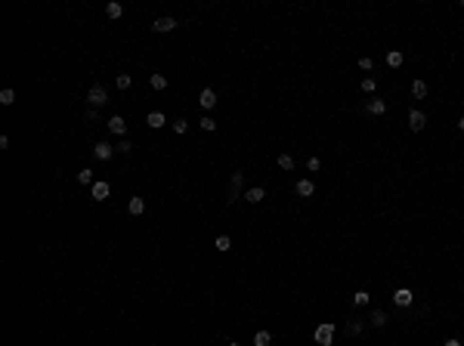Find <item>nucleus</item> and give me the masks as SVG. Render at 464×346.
Masks as SVG:
<instances>
[{
  "instance_id": "8",
  "label": "nucleus",
  "mask_w": 464,
  "mask_h": 346,
  "mask_svg": "<svg viewBox=\"0 0 464 346\" xmlns=\"http://www.w3.org/2000/svg\"><path fill=\"white\" fill-rule=\"evenodd\" d=\"M198 102H201L205 112H210V108H217V93L210 87H205V90H201V96H198Z\"/></svg>"
},
{
  "instance_id": "1",
  "label": "nucleus",
  "mask_w": 464,
  "mask_h": 346,
  "mask_svg": "<svg viewBox=\"0 0 464 346\" xmlns=\"http://www.w3.org/2000/svg\"><path fill=\"white\" fill-rule=\"evenodd\" d=\"M313 340H316L319 346H331V340H334V325H331V322H322V325L316 328Z\"/></svg>"
},
{
  "instance_id": "23",
  "label": "nucleus",
  "mask_w": 464,
  "mask_h": 346,
  "mask_svg": "<svg viewBox=\"0 0 464 346\" xmlns=\"http://www.w3.org/2000/svg\"><path fill=\"white\" fill-rule=\"evenodd\" d=\"M78 182H81V185H93V182H96V180H93V170H90V167L78 170Z\"/></svg>"
},
{
  "instance_id": "29",
  "label": "nucleus",
  "mask_w": 464,
  "mask_h": 346,
  "mask_svg": "<svg viewBox=\"0 0 464 346\" xmlns=\"http://www.w3.org/2000/svg\"><path fill=\"white\" fill-rule=\"evenodd\" d=\"M241 182H244V173H241V170H235V173L229 176V189H241Z\"/></svg>"
},
{
  "instance_id": "19",
  "label": "nucleus",
  "mask_w": 464,
  "mask_h": 346,
  "mask_svg": "<svg viewBox=\"0 0 464 346\" xmlns=\"http://www.w3.org/2000/svg\"><path fill=\"white\" fill-rule=\"evenodd\" d=\"M105 16H108V19H121V16H124V6H121V3H115V0H112V3L105 6Z\"/></svg>"
},
{
  "instance_id": "22",
  "label": "nucleus",
  "mask_w": 464,
  "mask_h": 346,
  "mask_svg": "<svg viewBox=\"0 0 464 346\" xmlns=\"http://www.w3.org/2000/svg\"><path fill=\"white\" fill-rule=\"evenodd\" d=\"M149 83H152V90H158V93L167 90V78H164V74H152V81H149Z\"/></svg>"
},
{
  "instance_id": "20",
  "label": "nucleus",
  "mask_w": 464,
  "mask_h": 346,
  "mask_svg": "<svg viewBox=\"0 0 464 346\" xmlns=\"http://www.w3.org/2000/svg\"><path fill=\"white\" fill-rule=\"evenodd\" d=\"M412 96H415V99H424V96H427V83H424V81H412Z\"/></svg>"
},
{
  "instance_id": "12",
  "label": "nucleus",
  "mask_w": 464,
  "mask_h": 346,
  "mask_svg": "<svg viewBox=\"0 0 464 346\" xmlns=\"http://www.w3.org/2000/svg\"><path fill=\"white\" fill-rule=\"evenodd\" d=\"M402 62H406V53H402V49H390V53H387V68H402Z\"/></svg>"
},
{
  "instance_id": "25",
  "label": "nucleus",
  "mask_w": 464,
  "mask_h": 346,
  "mask_svg": "<svg viewBox=\"0 0 464 346\" xmlns=\"http://www.w3.org/2000/svg\"><path fill=\"white\" fill-rule=\"evenodd\" d=\"M13 102H16V90H10V87L0 90V105H13Z\"/></svg>"
},
{
  "instance_id": "35",
  "label": "nucleus",
  "mask_w": 464,
  "mask_h": 346,
  "mask_svg": "<svg viewBox=\"0 0 464 346\" xmlns=\"http://www.w3.org/2000/svg\"><path fill=\"white\" fill-rule=\"evenodd\" d=\"M443 346H464V343H461V340H455V337H452V340H446Z\"/></svg>"
},
{
  "instance_id": "11",
  "label": "nucleus",
  "mask_w": 464,
  "mask_h": 346,
  "mask_svg": "<svg viewBox=\"0 0 464 346\" xmlns=\"http://www.w3.org/2000/svg\"><path fill=\"white\" fill-rule=\"evenodd\" d=\"M108 192H112V185H108V182H103V180L93 182V201H105Z\"/></svg>"
},
{
  "instance_id": "3",
  "label": "nucleus",
  "mask_w": 464,
  "mask_h": 346,
  "mask_svg": "<svg viewBox=\"0 0 464 346\" xmlns=\"http://www.w3.org/2000/svg\"><path fill=\"white\" fill-rule=\"evenodd\" d=\"M173 28H176V19H173V16H161V19L152 22V31H158V34H167V31H173Z\"/></svg>"
},
{
  "instance_id": "27",
  "label": "nucleus",
  "mask_w": 464,
  "mask_h": 346,
  "mask_svg": "<svg viewBox=\"0 0 464 346\" xmlns=\"http://www.w3.org/2000/svg\"><path fill=\"white\" fill-rule=\"evenodd\" d=\"M368 300H371V294H368V291H356V294H353V306H365Z\"/></svg>"
},
{
  "instance_id": "36",
  "label": "nucleus",
  "mask_w": 464,
  "mask_h": 346,
  "mask_svg": "<svg viewBox=\"0 0 464 346\" xmlns=\"http://www.w3.org/2000/svg\"><path fill=\"white\" fill-rule=\"evenodd\" d=\"M458 130H461V133H464V117H458Z\"/></svg>"
},
{
  "instance_id": "24",
  "label": "nucleus",
  "mask_w": 464,
  "mask_h": 346,
  "mask_svg": "<svg viewBox=\"0 0 464 346\" xmlns=\"http://www.w3.org/2000/svg\"><path fill=\"white\" fill-rule=\"evenodd\" d=\"M269 343H273V334L269 331H257L254 334V346H269Z\"/></svg>"
},
{
  "instance_id": "28",
  "label": "nucleus",
  "mask_w": 464,
  "mask_h": 346,
  "mask_svg": "<svg viewBox=\"0 0 464 346\" xmlns=\"http://www.w3.org/2000/svg\"><path fill=\"white\" fill-rule=\"evenodd\" d=\"M198 124H201V130H205V133H214V130H217V121H214V117H210V115H205V117H201Z\"/></svg>"
},
{
  "instance_id": "30",
  "label": "nucleus",
  "mask_w": 464,
  "mask_h": 346,
  "mask_svg": "<svg viewBox=\"0 0 464 346\" xmlns=\"http://www.w3.org/2000/svg\"><path fill=\"white\" fill-rule=\"evenodd\" d=\"M278 167H282V170H294V158L291 155H278Z\"/></svg>"
},
{
  "instance_id": "7",
  "label": "nucleus",
  "mask_w": 464,
  "mask_h": 346,
  "mask_svg": "<svg viewBox=\"0 0 464 346\" xmlns=\"http://www.w3.org/2000/svg\"><path fill=\"white\" fill-rule=\"evenodd\" d=\"M294 192H297L300 198H313V195H316V182H313V180H297Z\"/></svg>"
},
{
  "instance_id": "26",
  "label": "nucleus",
  "mask_w": 464,
  "mask_h": 346,
  "mask_svg": "<svg viewBox=\"0 0 464 346\" xmlns=\"http://www.w3.org/2000/svg\"><path fill=\"white\" fill-rule=\"evenodd\" d=\"M115 83H118V90H130L133 78H130V74H115Z\"/></svg>"
},
{
  "instance_id": "4",
  "label": "nucleus",
  "mask_w": 464,
  "mask_h": 346,
  "mask_svg": "<svg viewBox=\"0 0 464 346\" xmlns=\"http://www.w3.org/2000/svg\"><path fill=\"white\" fill-rule=\"evenodd\" d=\"M393 303H396V306H399V309H409L412 303H415V294H412L409 288H399V291L393 294Z\"/></svg>"
},
{
  "instance_id": "21",
  "label": "nucleus",
  "mask_w": 464,
  "mask_h": 346,
  "mask_svg": "<svg viewBox=\"0 0 464 346\" xmlns=\"http://www.w3.org/2000/svg\"><path fill=\"white\" fill-rule=\"evenodd\" d=\"M359 90L365 93V96H371V93L378 90V81H375V78H362V83H359Z\"/></svg>"
},
{
  "instance_id": "31",
  "label": "nucleus",
  "mask_w": 464,
  "mask_h": 346,
  "mask_svg": "<svg viewBox=\"0 0 464 346\" xmlns=\"http://www.w3.org/2000/svg\"><path fill=\"white\" fill-rule=\"evenodd\" d=\"M307 170H309V173H319V170H322V161H319V158L313 155V158L307 161Z\"/></svg>"
},
{
  "instance_id": "13",
  "label": "nucleus",
  "mask_w": 464,
  "mask_h": 346,
  "mask_svg": "<svg viewBox=\"0 0 464 346\" xmlns=\"http://www.w3.org/2000/svg\"><path fill=\"white\" fill-rule=\"evenodd\" d=\"M365 112L375 115V117H381V115L387 112V102H384V99H368V102H365Z\"/></svg>"
},
{
  "instance_id": "9",
  "label": "nucleus",
  "mask_w": 464,
  "mask_h": 346,
  "mask_svg": "<svg viewBox=\"0 0 464 346\" xmlns=\"http://www.w3.org/2000/svg\"><path fill=\"white\" fill-rule=\"evenodd\" d=\"M93 155L99 158V161H112V155H115V148L108 146V142H96L93 146Z\"/></svg>"
},
{
  "instance_id": "33",
  "label": "nucleus",
  "mask_w": 464,
  "mask_h": 346,
  "mask_svg": "<svg viewBox=\"0 0 464 346\" xmlns=\"http://www.w3.org/2000/svg\"><path fill=\"white\" fill-rule=\"evenodd\" d=\"M118 151H121V155H130V151H133V142H130V139H121V142H118Z\"/></svg>"
},
{
  "instance_id": "15",
  "label": "nucleus",
  "mask_w": 464,
  "mask_h": 346,
  "mask_svg": "<svg viewBox=\"0 0 464 346\" xmlns=\"http://www.w3.org/2000/svg\"><path fill=\"white\" fill-rule=\"evenodd\" d=\"M127 210L133 216H142V210H146V198H130L127 201Z\"/></svg>"
},
{
  "instance_id": "5",
  "label": "nucleus",
  "mask_w": 464,
  "mask_h": 346,
  "mask_svg": "<svg viewBox=\"0 0 464 346\" xmlns=\"http://www.w3.org/2000/svg\"><path fill=\"white\" fill-rule=\"evenodd\" d=\"M108 133H112V136H124V133H127V121H124L121 115H112L108 117Z\"/></svg>"
},
{
  "instance_id": "6",
  "label": "nucleus",
  "mask_w": 464,
  "mask_h": 346,
  "mask_svg": "<svg viewBox=\"0 0 464 346\" xmlns=\"http://www.w3.org/2000/svg\"><path fill=\"white\" fill-rule=\"evenodd\" d=\"M409 127L415 130V133H418V130H424V127H427V115H424V112H418V108H412V112H409Z\"/></svg>"
},
{
  "instance_id": "34",
  "label": "nucleus",
  "mask_w": 464,
  "mask_h": 346,
  "mask_svg": "<svg viewBox=\"0 0 464 346\" xmlns=\"http://www.w3.org/2000/svg\"><path fill=\"white\" fill-rule=\"evenodd\" d=\"M189 130V121L186 117H180V121H173V133H186Z\"/></svg>"
},
{
  "instance_id": "2",
  "label": "nucleus",
  "mask_w": 464,
  "mask_h": 346,
  "mask_svg": "<svg viewBox=\"0 0 464 346\" xmlns=\"http://www.w3.org/2000/svg\"><path fill=\"white\" fill-rule=\"evenodd\" d=\"M87 102H90L93 108H99V105H105V102H108L105 90L99 87V83H93V87H90V93H87Z\"/></svg>"
},
{
  "instance_id": "17",
  "label": "nucleus",
  "mask_w": 464,
  "mask_h": 346,
  "mask_svg": "<svg viewBox=\"0 0 464 346\" xmlns=\"http://www.w3.org/2000/svg\"><path fill=\"white\" fill-rule=\"evenodd\" d=\"M362 331H365V322H359V318H350L347 322V334L350 337H359Z\"/></svg>"
},
{
  "instance_id": "37",
  "label": "nucleus",
  "mask_w": 464,
  "mask_h": 346,
  "mask_svg": "<svg viewBox=\"0 0 464 346\" xmlns=\"http://www.w3.org/2000/svg\"><path fill=\"white\" fill-rule=\"evenodd\" d=\"M229 346H241V343H229Z\"/></svg>"
},
{
  "instance_id": "16",
  "label": "nucleus",
  "mask_w": 464,
  "mask_h": 346,
  "mask_svg": "<svg viewBox=\"0 0 464 346\" xmlns=\"http://www.w3.org/2000/svg\"><path fill=\"white\" fill-rule=\"evenodd\" d=\"M368 322H371V328H384L387 322H390V318H387V312H384V309H375V312H371V318H368Z\"/></svg>"
},
{
  "instance_id": "14",
  "label": "nucleus",
  "mask_w": 464,
  "mask_h": 346,
  "mask_svg": "<svg viewBox=\"0 0 464 346\" xmlns=\"http://www.w3.org/2000/svg\"><path fill=\"white\" fill-rule=\"evenodd\" d=\"M146 124H149L152 130H161L164 124H167V117H164L161 112H149V117H146Z\"/></svg>"
},
{
  "instance_id": "18",
  "label": "nucleus",
  "mask_w": 464,
  "mask_h": 346,
  "mask_svg": "<svg viewBox=\"0 0 464 346\" xmlns=\"http://www.w3.org/2000/svg\"><path fill=\"white\" fill-rule=\"evenodd\" d=\"M214 247L220 250V254H226V250H232V238L229 235H217V241H214Z\"/></svg>"
},
{
  "instance_id": "10",
  "label": "nucleus",
  "mask_w": 464,
  "mask_h": 346,
  "mask_svg": "<svg viewBox=\"0 0 464 346\" xmlns=\"http://www.w3.org/2000/svg\"><path fill=\"white\" fill-rule=\"evenodd\" d=\"M263 198H266V189H263V185H254V189L244 192V201H248V204H260Z\"/></svg>"
},
{
  "instance_id": "32",
  "label": "nucleus",
  "mask_w": 464,
  "mask_h": 346,
  "mask_svg": "<svg viewBox=\"0 0 464 346\" xmlns=\"http://www.w3.org/2000/svg\"><path fill=\"white\" fill-rule=\"evenodd\" d=\"M359 68H362V71H371V68H375V59H371V56H362V59H359Z\"/></svg>"
}]
</instances>
